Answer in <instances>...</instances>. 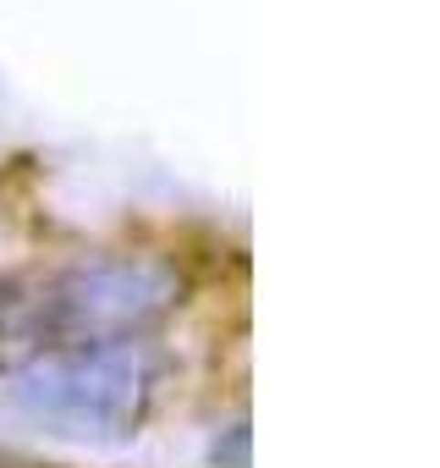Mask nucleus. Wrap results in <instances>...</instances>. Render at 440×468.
Wrapping results in <instances>:
<instances>
[{"label":"nucleus","instance_id":"obj_1","mask_svg":"<svg viewBox=\"0 0 440 468\" xmlns=\"http://www.w3.org/2000/svg\"><path fill=\"white\" fill-rule=\"evenodd\" d=\"M154 380L160 353L149 342L39 347L34 358L0 369V413L67 441H127L154 402Z\"/></svg>","mask_w":440,"mask_h":468},{"label":"nucleus","instance_id":"obj_2","mask_svg":"<svg viewBox=\"0 0 440 468\" xmlns=\"http://www.w3.org/2000/svg\"><path fill=\"white\" fill-rule=\"evenodd\" d=\"M182 303V276L154 254H105L72 265L39 303L34 325L45 347H116L143 342Z\"/></svg>","mask_w":440,"mask_h":468},{"label":"nucleus","instance_id":"obj_3","mask_svg":"<svg viewBox=\"0 0 440 468\" xmlns=\"http://www.w3.org/2000/svg\"><path fill=\"white\" fill-rule=\"evenodd\" d=\"M12 303H17V287H12V282H0V325H6V314H12Z\"/></svg>","mask_w":440,"mask_h":468}]
</instances>
